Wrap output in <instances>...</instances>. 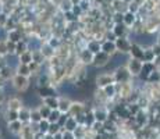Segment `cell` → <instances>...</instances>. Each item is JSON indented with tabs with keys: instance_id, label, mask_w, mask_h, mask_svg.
Segmentation results:
<instances>
[{
	"instance_id": "obj_1",
	"label": "cell",
	"mask_w": 160,
	"mask_h": 139,
	"mask_svg": "<svg viewBox=\"0 0 160 139\" xmlns=\"http://www.w3.org/2000/svg\"><path fill=\"white\" fill-rule=\"evenodd\" d=\"M131 53L134 56V58H138V60L143 61V53H145V50H143V47L141 45H134L131 47Z\"/></svg>"
},
{
	"instance_id": "obj_2",
	"label": "cell",
	"mask_w": 160,
	"mask_h": 139,
	"mask_svg": "<svg viewBox=\"0 0 160 139\" xmlns=\"http://www.w3.org/2000/svg\"><path fill=\"white\" fill-rule=\"evenodd\" d=\"M142 66L143 63L141 60H138V58H134V60L131 61L130 64V70L132 74H141V71H142Z\"/></svg>"
},
{
	"instance_id": "obj_3",
	"label": "cell",
	"mask_w": 160,
	"mask_h": 139,
	"mask_svg": "<svg viewBox=\"0 0 160 139\" xmlns=\"http://www.w3.org/2000/svg\"><path fill=\"white\" fill-rule=\"evenodd\" d=\"M120 60H127V56H125V54H121V53L116 54L114 57H113V63H110V67H112V68H114V67L121 66L124 61H120Z\"/></svg>"
},
{
	"instance_id": "obj_4",
	"label": "cell",
	"mask_w": 160,
	"mask_h": 139,
	"mask_svg": "<svg viewBox=\"0 0 160 139\" xmlns=\"http://www.w3.org/2000/svg\"><path fill=\"white\" fill-rule=\"evenodd\" d=\"M148 82L149 83H160V71H158V68L153 71V72L149 74V77H148Z\"/></svg>"
},
{
	"instance_id": "obj_5",
	"label": "cell",
	"mask_w": 160,
	"mask_h": 139,
	"mask_svg": "<svg viewBox=\"0 0 160 139\" xmlns=\"http://www.w3.org/2000/svg\"><path fill=\"white\" fill-rule=\"evenodd\" d=\"M156 56L153 53L152 47H146L145 49V53H143V61H155Z\"/></svg>"
},
{
	"instance_id": "obj_6",
	"label": "cell",
	"mask_w": 160,
	"mask_h": 139,
	"mask_svg": "<svg viewBox=\"0 0 160 139\" xmlns=\"http://www.w3.org/2000/svg\"><path fill=\"white\" fill-rule=\"evenodd\" d=\"M116 46L118 49H121V50H124V52H127L128 49H130V43L125 41V39H118L117 43H116Z\"/></svg>"
},
{
	"instance_id": "obj_7",
	"label": "cell",
	"mask_w": 160,
	"mask_h": 139,
	"mask_svg": "<svg viewBox=\"0 0 160 139\" xmlns=\"http://www.w3.org/2000/svg\"><path fill=\"white\" fill-rule=\"evenodd\" d=\"M128 75H130V72H128V71L120 70L118 74H117V79H118V81H125V79L128 78Z\"/></svg>"
},
{
	"instance_id": "obj_8",
	"label": "cell",
	"mask_w": 160,
	"mask_h": 139,
	"mask_svg": "<svg viewBox=\"0 0 160 139\" xmlns=\"http://www.w3.org/2000/svg\"><path fill=\"white\" fill-rule=\"evenodd\" d=\"M134 20H135L134 13H128L127 15H124V21H125V24H127V25H131V24L134 22Z\"/></svg>"
},
{
	"instance_id": "obj_9",
	"label": "cell",
	"mask_w": 160,
	"mask_h": 139,
	"mask_svg": "<svg viewBox=\"0 0 160 139\" xmlns=\"http://www.w3.org/2000/svg\"><path fill=\"white\" fill-rule=\"evenodd\" d=\"M114 49H116V45H114V43H112V42L104 43V46H103V50L107 52V53H109V52H113Z\"/></svg>"
},
{
	"instance_id": "obj_10",
	"label": "cell",
	"mask_w": 160,
	"mask_h": 139,
	"mask_svg": "<svg viewBox=\"0 0 160 139\" xmlns=\"http://www.w3.org/2000/svg\"><path fill=\"white\" fill-rule=\"evenodd\" d=\"M152 50H153V53H155L156 57H159V56H160V45H159V43H153V45H152Z\"/></svg>"
},
{
	"instance_id": "obj_11",
	"label": "cell",
	"mask_w": 160,
	"mask_h": 139,
	"mask_svg": "<svg viewBox=\"0 0 160 139\" xmlns=\"http://www.w3.org/2000/svg\"><path fill=\"white\" fill-rule=\"evenodd\" d=\"M122 32H124V27H122L121 24H117V27H116V29H114V33H116L117 36H121Z\"/></svg>"
},
{
	"instance_id": "obj_12",
	"label": "cell",
	"mask_w": 160,
	"mask_h": 139,
	"mask_svg": "<svg viewBox=\"0 0 160 139\" xmlns=\"http://www.w3.org/2000/svg\"><path fill=\"white\" fill-rule=\"evenodd\" d=\"M42 95L48 96V95H53V92H52L50 89H42Z\"/></svg>"
},
{
	"instance_id": "obj_13",
	"label": "cell",
	"mask_w": 160,
	"mask_h": 139,
	"mask_svg": "<svg viewBox=\"0 0 160 139\" xmlns=\"http://www.w3.org/2000/svg\"><path fill=\"white\" fill-rule=\"evenodd\" d=\"M91 49H92L93 52H98V50H99V45H96V43H92V45H91Z\"/></svg>"
},
{
	"instance_id": "obj_14",
	"label": "cell",
	"mask_w": 160,
	"mask_h": 139,
	"mask_svg": "<svg viewBox=\"0 0 160 139\" xmlns=\"http://www.w3.org/2000/svg\"><path fill=\"white\" fill-rule=\"evenodd\" d=\"M96 118H98V120H100V121H103V120L106 118V116H104L103 113H98V117H96Z\"/></svg>"
},
{
	"instance_id": "obj_15",
	"label": "cell",
	"mask_w": 160,
	"mask_h": 139,
	"mask_svg": "<svg viewBox=\"0 0 160 139\" xmlns=\"http://www.w3.org/2000/svg\"><path fill=\"white\" fill-rule=\"evenodd\" d=\"M57 118V113H54V114H52V120H56Z\"/></svg>"
},
{
	"instance_id": "obj_16",
	"label": "cell",
	"mask_w": 160,
	"mask_h": 139,
	"mask_svg": "<svg viewBox=\"0 0 160 139\" xmlns=\"http://www.w3.org/2000/svg\"><path fill=\"white\" fill-rule=\"evenodd\" d=\"M46 127H48V125H46V122H42V129H43V131L46 129Z\"/></svg>"
},
{
	"instance_id": "obj_17",
	"label": "cell",
	"mask_w": 160,
	"mask_h": 139,
	"mask_svg": "<svg viewBox=\"0 0 160 139\" xmlns=\"http://www.w3.org/2000/svg\"><path fill=\"white\" fill-rule=\"evenodd\" d=\"M3 36H4V32H3V31L0 29V38H3Z\"/></svg>"
},
{
	"instance_id": "obj_18",
	"label": "cell",
	"mask_w": 160,
	"mask_h": 139,
	"mask_svg": "<svg viewBox=\"0 0 160 139\" xmlns=\"http://www.w3.org/2000/svg\"><path fill=\"white\" fill-rule=\"evenodd\" d=\"M156 43H159V45H160V36H159L158 39H156Z\"/></svg>"
}]
</instances>
